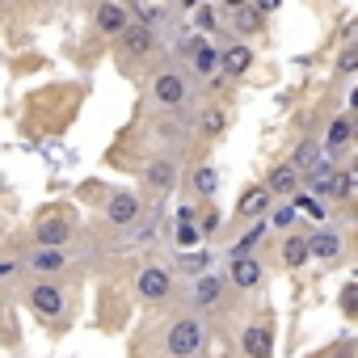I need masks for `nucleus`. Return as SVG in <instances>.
<instances>
[{"label":"nucleus","mask_w":358,"mask_h":358,"mask_svg":"<svg viewBox=\"0 0 358 358\" xmlns=\"http://www.w3.org/2000/svg\"><path fill=\"white\" fill-rule=\"evenodd\" d=\"M199 345H203V324L199 320H177L173 329H169V354L173 358H194L199 354Z\"/></svg>","instance_id":"nucleus-1"},{"label":"nucleus","mask_w":358,"mask_h":358,"mask_svg":"<svg viewBox=\"0 0 358 358\" xmlns=\"http://www.w3.org/2000/svg\"><path fill=\"white\" fill-rule=\"evenodd\" d=\"M152 89H156V101L160 106H182L186 101V80L177 76V72H160Z\"/></svg>","instance_id":"nucleus-2"},{"label":"nucleus","mask_w":358,"mask_h":358,"mask_svg":"<svg viewBox=\"0 0 358 358\" xmlns=\"http://www.w3.org/2000/svg\"><path fill=\"white\" fill-rule=\"evenodd\" d=\"M139 220V199L131 194V190H118L114 199H110V224H122V228H131Z\"/></svg>","instance_id":"nucleus-3"},{"label":"nucleus","mask_w":358,"mask_h":358,"mask_svg":"<svg viewBox=\"0 0 358 358\" xmlns=\"http://www.w3.org/2000/svg\"><path fill=\"white\" fill-rule=\"evenodd\" d=\"M169 287H173V278H169V270H160V266H148V270L139 274V295H143V299H164Z\"/></svg>","instance_id":"nucleus-4"},{"label":"nucleus","mask_w":358,"mask_h":358,"mask_svg":"<svg viewBox=\"0 0 358 358\" xmlns=\"http://www.w3.org/2000/svg\"><path fill=\"white\" fill-rule=\"evenodd\" d=\"M30 299H34V308H38L43 316H59V312H64V291H59L55 282H38V287L30 291Z\"/></svg>","instance_id":"nucleus-5"},{"label":"nucleus","mask_w":358,"mask_h":358,"mask_svg":"<svg viewBox=\"0 0 358 358\" xmlns=\"http://www.w3.org/2000/svg\"><path fill=\"white\" fill-rule=\"evenodd\" d=\"M143 182H148V190L169 194V190H173V182H177V173H173V164H169V160H156V164H148Z\"/></svg>","instance_id":"nucleus-6"},{"label":"nucleus","mask_w":358,"mask_h":358,"mask_svg":"<svg viewBox=\"0 0 358 358\" xmlns=\"http://www.w3.org/2000/svg\"><path fill=\"white\" fill-rule=\"evenodd\" d=\"M295 190H299V173L291 164H278L266 182V194H295Z\"/></svg>","instance_id":"nucleus-7"},{"label":"nucleus","mask_w":358,"mask_h":358,"mask_svg":"<svg viewBox=\"0 0 358 358\" xmlns=\"http://www.w3.org/2000/svg\"><path fill=\"white\" fill-rule=\"evenodd\" d=\"M68 236H72V228H68L64 220H43V224H38V245H43V249H64Z\"/></svg>","instance_id":"nucleus-8"},{"label":"nucleus","mask_w":358,"mask_h":358,"mask_svg":"<svg viewBox=\"0 0 358 358\" xmlns=\"http://www.w3.org/2000/svg\"><path fill=\"white\" fill-rule=\"evenodd\" d=\"M262 278V262L257 257H232V282L236 287H257Z\"/></svg>","instance_id":"nucleus-9"},{"label":"nucleus","mask_w":358,"mask_h":358,"mask_svg":"<svg viewBox=\"0 0 358 358\" xmlns=\"http://www.w3.org/2000/svg\"><path fill=\"white\" fill-rule=\"evenodd\" d=\"M245 354L249 358H270V329L266 324H249L245 329Z\"/></svg>","instance_id":"nucleus-10"},{"label":"nucleus","mask_w":358,"mask_h":358,"mask_svg":"<svg viewBox=\"0 0 358 358\" xmlns=\"http://www.w3.org/2000/svg\"><path fill=\"white\" fill-rule=\"evenodd\" d=\"M122 38H127V51H131V55H148V51H152V30H148V26H127Z\"/></svg>","instance_id":"nucleus-11"},{"label":"nucleus","mask_w":358,"mask_h":358,"mask_svg":"<svg viewBox=\"0 0 358 358\" xmlns=\"http://www.w3.org/2000/svg\"><path fill=\"white\" fill-rule=\"evenodd\" d=\"M308 253H312V257H329V262H333V257L341 253V241H337L333 232H316V236L308 241Z\"/></svg>","instance_id":"nucleus-12"},{"label":"nucleus","mask_w":358,"mask_h":358,"mask_svg":"<svg viewBox=\"0 0 358 358\" xmlns=\"http://www.w3.org/2000/svg\"><path fill=\"white\" fill-rule=\"evenodd\" d=\"M350 186H354V182H350L345 173H329L324 182H320V186H312V190H316V194H329V199H345V194H350Z\"/></svg>","instance_id":"nucleus-13"},{"label":"nucleus","mask_w":358,"mask_h":358,"mask_svg":"<svg viewBox=\"0 0 358 358\" xmlns=\"http://www.w3.org/2000/svg\"><path fill=\"white\" fill-rule=\"evenodd\" d=\"M97 26H101L106 34H118V30H127V13H122V5H101V13H97Z\"/></svg>","instance_id":"nucleus-14"},{"label":"nucleus","mask_w":358,"mask_h":358,"mask_svg":"<svg viewBox=\"0 0 358 358\" xmlns=\"http://www.w3.org/2000/svg\"><path fill=\"white\" fill-rule=\"evenodd\" d=\"M354 139V122L350 118H333V127H329V139H324V148L329 152H337V148H345Z\"/></svg>","instance_id":"nucleus-15"},{"label":"nucleus","mask_w":358,"mask_h":358,"mask_svg":"<svg viewBox=\"0 0 358 358\" xmlns=\"http://www.w3.org/2000/svg\"><path fill=\"white\" fill-rule=\"evenodd\" d=\"M64 262H68V257H64V249H38V253L30 257V266H34V270H43V274L64 270Z\"/></svg>","instance_id":"nucleus-16"},{"label":"nucleus","mask_w":358,"mask_h":358,"mask_svg":"<svg viewBox=\"0 0 358 358\" xmlns=\"http://www.w3.org/2000/svg\"><path fill=\"white\" fill-rule=\"evenodd\" d=\"M308 257H312V253H308V241H303V236H291V241L282 245V262H287V266H303Z\"/></svg>","instance_id":"nucleus-17"},{"label":"nucleus","mask_w":358,"mask_h":358,"mask_svg":"<svg viewBox=\"0 0 358 358\" xmlns=\"http://www.w3.org/2000/svg\"><path fill=\"white\" fill-rule=\"evenodd\" d=\"M249 64H253V51H249V47H232V51L224 55V68H228L232 76H236V72H245Z\"/></svg>","instance_id":"nucleus-18"},{"label":"nucleus","mask_w":358,"mask_h":358,"mask_svg":"<svg viewBox=\"0 0 358 358\" xmlns=\"http://www.w3.org/2000/svg\"><path fill=\"white\" fill-rule=\"evenodd\" d=\"M220 291H224V282H220V278H199V287H194V299L207 308V303H215V299H220Z\"/></svg>","instance_id":"nucleus-19"},{"label":"nucleus","mask_w":358,"mask_h":358,"mask_svg":"<svg viewBox=\"0 0 358 358\" xmlns=\"http://www.w3.org/2000/svg\"><path fill=\"white\" fill-rule=\"evenodd\" d=\"M190 64H194L199 72H211V68H215V51H211L207 43H194V47H190Z\"/></svg>","instance_id":"nucleus-20"},{"label":"nucleus","mask_w":358,"mask_h":358,"mask_svg":"<svg viewBox=\"0 0 358 358\" xmlns=\"http://www.w3.org/2000/svg\"><path fill=\"white\" fill-rule=\"evenodd\" d=\"M266 203H270V194H266V190H249V194L241 199V207H236V211H241V215H257V211H266Z\"/></svg>","instance_id":"nucleus-21"},{"label":"nucleus","mask_w":358,"mask_h":358,"mask_svg":"<svg viewBox=\"0 0 358 358\" xmlns=\"http://www.w3.org/2000/svg\"><path fill=\"white\" fill-rule=\"evenodd\" d=\"M215 186H220V173L215 169H199L194 173V190L199 194H215Z\"/></svg>","instance_id":"nucleus-22"},{"label":"nucleus","mask_w":358,"mask_h":358,"mask_svg":"<svg viewBox=\"0 0 358 358\" xmlns=\"http://www.w3.org/2000/svg\"><path fill=\"white\" fill-rule=\"evenodd\" d=\"M316 160H320V148H316V143H299V152H295V164H291V169H303V173H308Z\"/></svg>","instance_id":"nucleus-23"},{"label":"nucleus","mask_w":358,"mask_h":358,"mask_svg":"<svg viewBox=\"0 0 358 358\" xmlns=\"http://www.w3.org/2000/svg\"><path fill=\"white\" fill-rule=\"evenodd\" d=\"M207 266H211V253H203V249L182 257V270H190V274H199V270H207Z\"/></svg>","instance_id":"nucleus-24"},{"label":"nucleus","mask_w":358,"mask_h":358,"mask_svg":"<svg viewBox=\"0 0 358 358\" xmlns=\"http://www.w3.org/2000/svg\"><path fill=\"white\" fill-rule=\"evenodd\" d=\"M236 26H241L245 34H253V30L262 26V13H257V9H241V13H236Z\"/></svg>","instance_id":"nucleus-25"},{"label":"nucleus","mask_w":358,"mask_h":358,"mask_svg":"<svg viewBox=\"0 0 358 358\" xmlns=\"http://www.w3.org/2000/svg\"><path fill=\"white\" fill-rule=\"evenodd\" d=\"M203 131H207V135H220V131H224V110H207V114H203Z\"/></svg>","instance_id":"nucleus-26"},{"label":"nucleus","mask_w":358,"mask_h":358,"mask_svg":"<svg viewBox=\"0 0 358 358\" xmlns=\"http://www.w3.org/2000/svg\"><path fill=\"white\" fill-rule=\"evenodd\" d=\"M182 220H186V224H182V232H177V241H182V245H194L199 232H194V224H190V211H182Z\"/></svg>","instance_id":"nucleus-27"},{"label":"nucleus","mask_w":358,"mask_h":358,"mask_svg":"<svg viewBox=\"0 0 358 358\" xmlns=\"http://www.w3.org/2000/svg\"><path fill=\"white\" fill-rule=\"evenodd\" d=\"M337 68H341V72H358V51L350 47V51H345V55L337 59Z\"/></svg>","instance_id":"nucleus-28"},{"label":"nucleus","mask_w":358,"mask_h":358,"mask_svg":"<svg viewBox=\"0 0 358 358\" xmlns=\"http://www.w3.org/2000/svg\"><path fill=\"white\" fill-rule=\"evenodd\" d=\"M291 220H295V207H282V211H278V215H274V224H278V228H287V224H291Z\"/></svg>","instance_id":"nucleus-29"},{"label":"nucleus","mask_w":358,"mask_h":358,"mask_svg":"<svg viewBox=\"0 0 358 358\" xmlns=\"http://www.w3.org/2000/svg\"><path fill=\"white\" fill-rule=\"evenodd\" d=\"M282 5V0H257V13H274Z\"/></svg>","instance_id":"nucleus-30"},{"label":"nucleus","mask_w":358,"mask_h":358,"mask_svg":"<svg viewBox=\"0 0 358 358\" xmlns=\"http://www.w3.org/2000/svg\"><path fill=\"white\" fill-rule=\"evenodd\" d=\"M345 38H350V43H358V22H354V26L345 30Z\"/></svg>","instance_id":"nucleus-31"},{"label":"nucleus","mask_w":358,"mask_h":358,"mask_svg":"<svg viewBox=\"0 0 358 358\" xmlns=\"http://www.w3.org/2000/svg\"><path fill=\"white\" fill-rule=\"evenodd\" d=\"M224 5H228V9H245V0H224Z\"/></svg>","instance_id":"nucleus-32"},{"label":"nucleus","mask_w":358,"mask_h":358,"mask_svg":"<svg viewBox=\"0 0 358 358\" xmlns=\"http://www.w3.org/2000/svg\"><path fill=\"white\" fill-rule=\"evenodd\" d=\"M350 106H354V110H358V89H354V93H350Z\"/></svg>","instance_id":"nucleus-33"}]
</instances>
